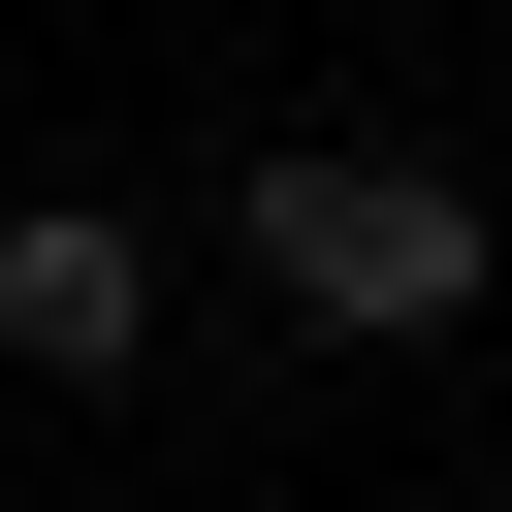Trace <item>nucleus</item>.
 <instances>
[{
	"instance_id": "obj_1",
	"label": "nucleus",
	"mask_w": 512,
	"mask_h": 512,
	"mask_svg": "<svg viewBox=\"0 0 512 512\" xmlns=\"http://www.w3.org/2000/svg\"><path fill=\"white\" fill-rule=\"evenodd\" d=\"M224 256H256V320H320V352H448L512 256H480V192L448 160H352V128H288L256 192H224Z\"/></svg>"
},
{
	"instance_id": "obj_2",
	"label": "nucleus",
	"mask_w": 512,
	"mask_h": 512,
	"mask_svg": "<svg viewBox=\"0 0 512 512\" xmlns=\"http://www.w3.org/2000/svg\"><path fill=\"white\" fill-rule=\"evenodd\" d=\"M0 352H32V384H128V352H160V224H128V192H32V224H0Z\"/></svg>"
}]
</instances>
